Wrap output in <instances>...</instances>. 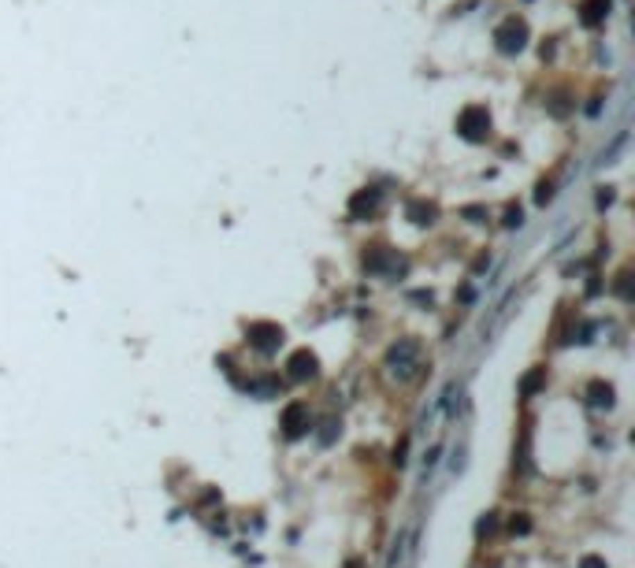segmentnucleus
<instances>
[{"label":"nucleus","mask_w":635,"mask_h":568,"mask_svg":"<svg viewBox=\"0 0 635 568\" xmlns=\"http://www.w3.org/2000/svg\"><path fill=\"white\" fill-rule=\"evenodd\" d=\"M457 134L465 137V142H487V134H490V112L483 108V104H468V108L457 115Z\"/></svg>","instance_id":"nucleus-1"},{"label":"nucleus","mask_w":635,"mask_h":568,"mask_svg":"<svg viewBox=\"0 0 635 568\" xmlns=\"http://www.w3.org/2000/svg\"><path fill=\"white\" fill-rule=\"evenodd\" d=\"M364 272H372V275H397V272H405V260L394 249H386V245H372V249L364 253Z\"/></svg>","instance_id":"nucleus-2"},{"label":"nucleus","mask_w":635,"mask_h":568,"mask_svg":"<svg viewBox=\"0 0 635 568\" xmlns=\"http://www.w3.org/2000/svg\"><path fill=\"white\" fill-rule=\"evenodd\" d=\"M494 41H498V49L505 52V56H513V52H520L524 49V41H527V23L524 19H505V23L494 30Z\"/></svg>","instance_id":"nucleus-3"},{"label":"nucleus","mask_w":635,"mask_h":568,"mask_svg":"<svg viewBox=\"0 0 635 568\" xmlns=\"http://www.w3.org/2000/svg\"><path fill=\"white\" fill-rule=\"evenodd\" d=\"M249 346L261 349V353H275L279 346H283V327L279 324H249Z\"/></svg>","instance_id":"nucleus-4"},{"label":"nucleus","mask_w":635,"mask_h":568,"mask_svg":"<svg viewBox=\"0 0 635 568\" xmlns=\"http://www.w3.org/2000/svg\"><path fill=\"white\" fill-rule=\"evenodd\" d=\"M379 205H383V190H375V186L357 190V194L349 197V216L353 219H372L375 212H379Z\"/></svg>","instance_id":"nucleus-5"},{"label":"nucleus","mask_w":635,"mask_h":568,"mask_svg":"<svg viewBox=\"0 0 635 568\" xmlns=\"http://www.w3.org/2000/svg\"><path fill=\"white\" fill-rule=\"evenodd\" d=\"M308 424H312V416H308V405H305V401L286 405V412H283V435H286V438L308 435Z\"/></svg>","instance_id":"nucleus-6"},{"label":"nucleus","mask_w":635,"mask_h":568,"mask_svg":"<svg viewBox=\"0 0 635 568\" xmlns=\"http://www.w3.org/2000/svg\"><path fill=\"white\" fill-rule=\"evenodd\" d=\"M286 368H290V379H312V375H316V357H312L308 349H297Z\"/></svg>","instance_id":"nucleus-7"},{"label":"nucleus","mask_w":635,"mask_h":568,"mask_svg":"<svg viewBox=\"0 0 635 568\" xmlns=\"http://www.w3.org/2000/svg\"><path fill=\"white\" fill-rule=\"evenodd\" d=\"M416 353H420V346H416L413 338L397 342V346L390 349V364H394V371H402V375H405V371H409V364L416 360Z\"/></svg>","instance_id":"nucleus-8"},{"label":"nucleus","mask_w":635,"mask_h":568,"mask_svg":"<svg viewBox=\"0 0 635 568\" xmlns=\"http://www.w3.org/2000/svg\"><path fill=\"white\" fill-rule=\"evenodd\" d=\"M409 219L413 223H420V227H424V223H435V216H438V208L431 205V201H409Z\"/></svg>","instance_id":"nucleus-9"},{"label":"nucleus","mask_w":635,"mask_h":568,"mask_svg":"<svg viewBox=\"0 0 635 568\" xmlns=\"http://www.w3.org/2000/svg\"><path fill=\"white\" fill-rule=\"evenodd\" d=\"M579 12H584V23L587 26H598L602 19L609 15V0H584V8H579Z\"/></svg>","instance_id":"nucleus-10"},{"label":"nucleus","mask_w":635,"mask_h":568,"mask_svg":"<svg viewBox=\"0 0 635 568\" xmlns=\"http://www.w3.org/2000/svg\"><path fill=\"white\" fill-rule=\"evenodd\" d=\"M591 405H613V387L609 383H591Z\"/></svg>","instance_id":"nucleus-11"},{"label":"nucleus","mask_w":635,"mask_h":568,"mask_svg":"<svg viewBox=\"0 0 635 568\" xmlns=\"http://www.w3.org/2000/svg\"><path fill=\"white\" fill-rule=\"evenodd\" d=\"M543 383H546V368H535V371H531V375H527V379L520 383V394H524V398H531V394L539 390Z\"/></svg>","instance_id":"nucleus-12"},{"label":"nucleus","mask_w":635,"mask_h":568,"mask_svg":"<svg viewBox=\"0 0 635 568\" xmlns=\"http://www.w3.org/2000/svg\"><path fill=\"white\" fill-rule=\"evenodd\" d=\"M465 216H468L472 223H483V219H487V208H479V205H468V208H465Z\"/></svg>","instance_id":"nucleus-13"},{"label":"nucleus","mask_w":635,"mask_h":568,"mask_svg":"<svg viewBox=\"0 0 635 568\" xmlns=\"http://www.w3.org/2000/svg\"><path fill=\"white\" fill-rule=\"evenodd\" d=\"M520 223H524V212H520V208H509V212H505V227H520Z\"/></svg>","instance_id":"nucleus-14"},{"label":"nucleus","mask_w":635,"mask_h":568,"mask_svg":"<svg viewBox=\"0 0 635 568\" xmlns=\"http://www.w3.org/2000/svg\"><path fill=\"white\" fill-rule=\"evenodd\" d=\"M579 568H606V561H598V557H584V561H579Z\"/></svg>","instance_id":"nucleus-15"},{"label":"nucleus","mask_w":635,"mask_h":568,"mask_svg":"<svg viewBox=\"0 0 635 568\" xmlns=\"http://www.w3.org/2000/svg\"><path fill=\"white\" fill-rule=\"evenodd\" d=\"M609 201H613V194H609V190H602V194H598V208H606Z\"/></svg>","instance_id":"nucleus-16"}]
</instances>
